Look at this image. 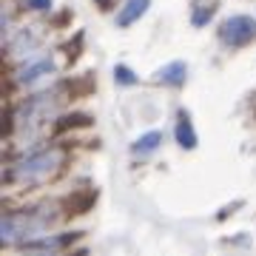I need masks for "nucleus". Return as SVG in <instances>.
Instances as JSON below:
<instances>
[{
	"instance_id": "f257e3e1",
	"label": "nucleus",
	"mask_w": 256,
	"mask_h": 256,
	"mask_svg": "<svg viewBox=\"0 0 256 256\" xmlns=\"http://www.w3.org/2000/svg\"><path fill=\"white\" fill-rule=\"evenodd\" d=\"M63 165V151L60 148H48V151H37L28 154L26 160H20L18 165H12V171L6 174L9 182L20 185H40L46 182L48 176H54Z\"/></svg>"
},
{
	"instance_id": "f03ea898",
	"label": "nucleus",
	"mask_w": 256,
	"mask_h": 256,
	"mask_svg": "<svg viewBox=\"0 0 256 256\" xmlns=\"http://www.w3.org/2000/svg\"><path fill=\"white\" fill-rule=\"evenodd\" d=\"M37 210L6 214L3 222H0V239H3L6 245H14V242H20V239H26L28 242L32 236H40V230L52 222V216H48V214H37Z\"/></svg>"
},
{
	"instance_id": "7ed1b4c3",
	"label": "nucleus",
	"mask_w": 256,
	"mask_h": 256,
	"mask_svg": "<svg viewBox=\"0 0 256 256\" xmlns=\"http://www.w3.org/2000/svg\"><path fill=\"white\" fill-rule=\"evenodd\" d=\"M220 37L225 46H245L256 37V23L248 14H236V18H230L222 23L220 28Z\"/></svg>"
},
{
	"instance_id": "20e7f679",
	"label": "nucleus",
	"mask_w": 256,
	"mask_h": 256,
	"mask_svg": "<svg viewBox=\"0 0 256 256\" xmlns=\"http://www.w3.org/2000/svg\"><path fill=\"white\" fill-rule=\"evenodd\" d=\"M54 68V63H52V57H43V60H34V63H28V66H23L18 72V80L20 82H37L40 77H46L48 72Z\"/></svg>"
},
{
	"instance_id": "39448f33",
	"label": "nucleus",
	"mask_w": 256,
	"mask_h": 256,
	"mask_svg": "<svg viewBox=\"0 0 256 256\" xmlns=\"http://www.w3.org/2000/svg\"><path fill=\"white\" fill-rule=\"evenodd\" d=\"M148 3L151 0H128L126 6H122V12L117 14V26H131L134 20H140L142 14H146V9H148Z\"/></svg>"
},
{
	"instance_id": "423d86ee",
	"label": "nucleus",
	"mask_w": 256,
	"mask_h": 256,
	"mask_svg": "<svg viewBox=\"0 0 256 256\" xmlns=\"http://www.w3.org/2000/svg\"><path fill=\"white\" fill-rule=\"evenodd\" d=\"M185 74H188V66L176 60V63H168L165 68H160L156 80L165 82V86H182V82H185Z\"/></svg>"
},
{
	"instance_id": "0eeeda50",
	"label": "nucleus",
	"mask_w": 256,
	"mask_h": 256,
	"mask_svg": "<svg viewBox=\"0 0 256 256\" xmlns=\"http://www.w3.org/2000/svg\"><path fill=\"white\" fill-rule=\"evenodd\" d=\"M176 142H180L182 148H196V134H194V126H191V120H188L185 111H180V122H176Z\"/></svg>"
},
{
	"instance_id": "6e6552de",
	"label": "nucleus",
	"mask_w": 256,
	"mask_h": 256,
	"mask_svg": "<svg viewBox=\"0 0 256 256\" xmlns=\"http://www.w3.org/2000/svg\"><path fill=\"white\" fill-rule=\"evenodd\" d=\"M160 142H162V131H148L134 142V154H151Z\"/></svg>"
},
{
	"instance_id": "1a4fd4ad",
	"label": "nucleus",
	"mask_w": 256,
	"mask_h": 256,
	"mask_svg": "<svg viewBox=\"0 0 256 256\" xmlns=\"http://www.w3.org/2000/svg\"><path fill=\"white\" fill-rule=\"evenodd\" d=\"M72 236H48V239H34V242H23L26 248H32V250H52V248H63L66 242H68Z\"/></svg>"
},
{
	"instance_id": "9d476101",
	"label": "nucleus",
	"mask_w": 256,
	"mask_h": 256,
	"mask_svg": "<svg viewBox=\"0 0 256 256\" xmlns=\"http://www.w3.org/2000/svg\"><path fill=\"white\" fill-rule=\"evenodd\" d=\"M214 14H216V3H205V9H200L194 14V26H205Z\"/></svg>"
},
{
	"instance_id": "9b49d317",
	"label": "nucleus",
	"mask_w": 256,
	"mask_h": 256,
	"mask_svg": "<svg viewBox=\"0 0 256 256\" xmlns=\"http://www.w3.org/2000/svg\"><path fill=\"white\" fill-rule=\"evenodd\" d=\"M114 80L122 82V86H134L137 77H134V72H131L128 66H117V68H114Z\"/></svg>"
},
{
	"instance_id": "f8f14e48",
	"label": "nucleus",
	"mask_w": 256,
	"mask_h": 256,
	"mask_svg": "<svg viewBox=\"0 0 256 256\" xmlns=\"http://www.w3.org/2000/svg\"><path fill=\"white\" fill-rule=\"evenodd\" d=\"M26 6L28 9H34V12H43V9L52 6V0H26Z\"/></svg>"
}]
</instances>
